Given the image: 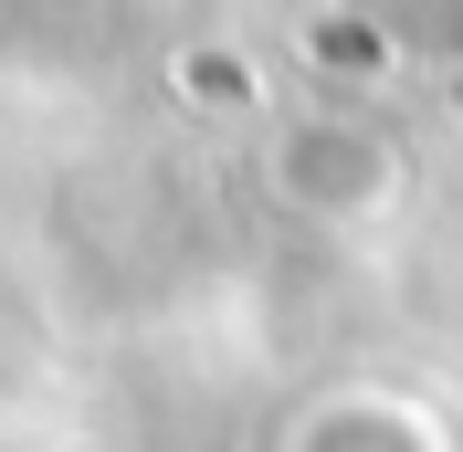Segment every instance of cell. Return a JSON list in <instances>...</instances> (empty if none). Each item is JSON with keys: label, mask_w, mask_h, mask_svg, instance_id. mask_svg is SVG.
I'll return each instance as SVG.
<instances>
[{"label": "cell", "mask_w": 463, "mask_h": 452, "mask_svg": "<svg viewBox=\"0 0 463 452\" xmlns=\"http://www.w3.org/2000/svg\"><path fill=\"white\" fill-rule=\"evenodd\" d=\"M295 169H306V190H317L326 211H369V200H390V190H401V158H390L369 127H306Z\"/></svg>", "instance_id": "6da1fadb"}, {"label": "cell", "mask_w": 463, "mask_h": 452, "mask_svg": "<svg viewBox=\"0 0 463 452\" xmlns=\"http://www.w3.org/2000/svg\"><path fill=\"white\" fill-rule=\"evenodd\" d=\"M379 32H358V22H337V32H317V63H337V74H379Z\"/></svg>", "instance_id": "7a4b0ae2"}]
</instances>
